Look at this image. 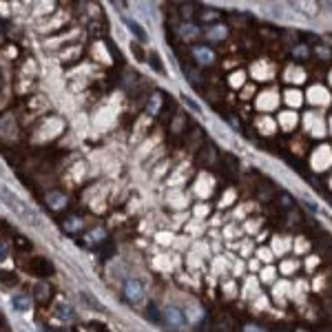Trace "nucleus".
<instances>
[{
	"label": "nucleus",
	"mask_w": 332,
	"mask_h": 332,
	"mask_svg": "<svg viewBox=\"0 0 332 332\" xmlns=\"http://www.w3.org/2000/svg\"><path fill=\"white\" fill-rule=\"evenodd\" d=\"M53 312H56V317L64 319V321H73V319H75V312H73V308L69 306V303H64V301H58L56 306H53Z\"/></svg>",
	"instance_id": "obj_5"
},
{
	"label": "nucleus",
	"mask_w": 332,
	"mask_h": 332,
	"mask_svg": "<svg viewBox=\"0 0 332 332\" xmlns=\"http://www.w3.org/2000/svg\"><path fill=\"white\" fill-rule=\"evenodd\" d=\"M7 255H9V246H7L5 241H0V261H5Z\"/></svg>",
	"instance_id": "obj_13"
},
{
	"label": "nucleus",
	"mask_w": 332,
	"mask_h": 332,
	"mask_svg": "<svg viewBox=\"0 0 332 332\" xmlns=\"http://www.w3.org/2000/svg\"><path fill=\"white\" fill-rule=\"evenodd\" d=\"M0 197H2V202H5L7 206H9L11 211H14V213L22 219V222L31 224V226H40V224H42V217H40V213H38L36 208H33L31 204L22 202L16 193H11L9 188L2 186V184H0Z\"/></svg>",
	"instance_id": "obj_1"
},
{
	"label": "nucleus",
	"mask_w": 332,
	"mask_h": 332,
	"mask_svg": "<svg viewBox=\"0 0 332 332\" xmlns=\"http://www.w3.org/2000/svg\"><path fill=\"white\" fill-rule=\"evenodd\" d=\"M146 310H149V312H146V317H149L151 321H160V312H157V308L153 306V303H151V306L146 308Z\"/></svg>",
	"instance_id": "obj_12"
},
{
	"label": "nucleus",
	"mask_w": 332,
	"mask_h": 332,
	"mask_svg": "<svg viewBox=\"0 0 332 332\" xmlns=\"http://www.w3.org/2000/svg\"><path fill=\"white\" fill-rule=\"evenodd\" d=\"M124 295H126V299H129L131 303H137V301H142V297H144V288H142L140 281L129 279L124 284Z\"/></svg>",
	"instance_id": "obj_3"
},
{
	"label": "nucleus",
	"mask_w": 332,
	"mask_h": 332,
	"mask_svg": "<svg viewBox=\"0 0 332 332\" xmlns=\"http://www.w3.org/2000/svg\"><path fill=\"white\" fill-rule=\"evenodd\" d=\"M2 328H5V319H2V317H0V330H2Z\"/></svg>",
	"instance_id": "obj_18"
},
{
	"label": "nucleus",
	"mask_w": 332,
	"mask_h": 332,
	"mask_svg": "<svg viewBox=\"0 0 332 332\" xmlns=\"http://www.w3.org/2000/svg\"><path fill=\"white\" fill-rule=\"evenodd\" d=\"M126 25H129V29H131V31H133L137 38H140V40H146V33H144V29H142V27L137 25V22H133V20H126Z\"/></svg>",
	"instance_id": "obj_9"
},
{
	"label": "nucleus",
	"mask_w": 332,
	"mask_h": 332,
	"mask_svg": "<svg viewBox=\"0 0 332 332\" xmlns=\"http://www.w3.org/2000/svg\"><path fill=\"white\" fill-rule=\"evenodd\" d=\"M33 292H36V299L38 301H47L49 297H51V288H49L47 284H38L36 288H33Z\"/></svg>",
	"instance_id": "obj_7"
},
{
	"label": "nucleus",
	"mask_w": 332,
	"mask_h": 332,
	"mask_svg": "<svg viewBox=\"0 0 332 332\" xmlns=\"http://www.w3.org/2000/svg\"><path fill=\"white\" fill-rule=\"evenodd\" d=\"M151 67H153V69H157V71H164V67H162V64H160V58H157V56H151Z\"/></svg>",
	"instance_id": "obj_15"
},
{
	"label": "nucleus",
	"mask_w": 332,
	"mask_h": 332,
	"mask_svg": "<svg viewBox=\"0 0 332 332\" xmlns=\"http://www.w3.org/2000/svg\"><path fill=\"white\" fill-rule=\"evenodd\" d=\"M98 241H104V230H93V233H91V235H87V244H91V246H93V244H98Z\"/></svg>",
	"instance_id": "obj_10"
},
{
	"label": "nucleus",
	"mask_w": 332,
	"mask_h": 332,
	"mask_svg": "<svg viewBox=\"0 0 332 332\" xmlns=\"http://www.w3.org/2000/svg\"><path fill=\"white\" fill-rule=\"evenodd\" d=\"M168 321L175 323V328L182 326V315H180V310H175V308H168Z\"/></svg>",
	"instance_id": "obj_11"
},
{
	"label": "nucleus",
	"mask_w": 332,
	"mask_h": 332,
	"mask_svg": "<svg viewBox=\"0 0 332 332\" xmlns=\"http://www.w3.org/2000/svg\"><path fill=\"white\" fill-rule=\"evenodd\" d=\"M0 275H2V279H5L7 284H18V277L11 275V272H0Z\"/></svg>",
	"instance_id": "obj_16"
},
{
	"label": "nucleus",
	"mask_w": 332,
	"mask_h": 332,
	"mask_svg": "<svg viewBox=\"0 0 332 332\" xmlns=\"http://www.w3.org/2000/svg\"><path fill=\"white\" fill-rule=\"evenodd\" d=\"M11 308L16 312H27L31 308V297L27 295V292H16V295L11 297Z\"/></svg>",
	"instance_id": "obj_4"
},
{
	"label": "nucleus",
	"mask_w": 332,
	"mask_h": 332,
	"mask_svg": "<svg viewBox=\"0 0 332 332\" xmlns=\"http://www.w3.org/2000/svg\"><path fill=\"white\" fill-rule=\"evenodd\" d=\"M29 270H31V275H36V277H51L53 275V264L49 259H45V257H31Z\"/></svg>",
	"instance_id": "obj_2"
},
{
	"label": "nucleus",
	"mask_w": 332,
	"mask_h": 332,
	"mask_svg": "<svg viewBox=\"0 0 332 332\" xmlns=\"http://www.w3.org/2000/svg\"><path fill=\"white\" fill-rule=\"evenodd\" d=\"M47 204L51 208H62L64 204H67V195H62V193H58V191H51L47 195Z\"/></svg>",
	"instance_id": "obj_6"
},
{
	"label": "nucleus",
	"mask_w": 332,
	"mask_h": 332,
	"mask_svg": "<svg viewBox=\"0 0 332 332\" xmlns=\"http://www.w3.org/2000/svg\"><path fill=\"white\" fill-rule=\"evenodd\" d=\"M95 330H98V332H109V328H106V326H98V323H95Z\"/></svg>",
	"instance_id": "obj_17"
},
{
	"label": "nucleus",
	"mask_w": 332,
	"mask_h": 332,
	"mask_svg": "<svg viewBox=\"0 0 332 332\" xmlns=\"http://www.w3.org/2000/svg\"><path fill=\"white\" fill-rule=\"evenodd\" d=\"M78 228H82V222H80L78 217L64 219V230H67V233H75Z\"/></svg>",
	"instance_id": "obj_8"
},
{
	"label": "nucleus",
	"mask_w": 332,
	"mask_h": 332,
	"mask_svg": "<svg viewBox=\"0 0 332 332\" xmlns=\"http://www.w3.org/2000/svg\"><path fill=\"white\" fill-rule=\"evenodd\" d=\"M16 246L18 248H31V244H29V241H27V237H16Z\"/></svg>",
	"instance_id": "obj_14"
}]
</instances>
